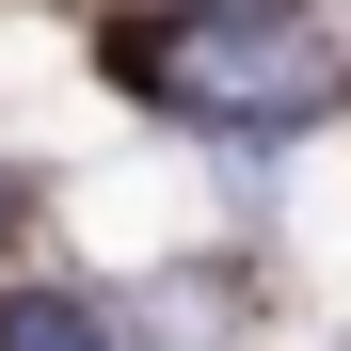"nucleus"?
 Instances as JSON below:
<instances>
[{
	"instance_id": "f257e3e1",
	"label": "nucleus",
	"mask_w": 351,
	"mask_h": 351,
	"mask_svg": "<svg viewBox=\"0 0 351 351\" xmlns=\"http://www.w3.org/2000/svg\"><path fill=\"white\" fill-rule=\"evenodd\" d=\"M160 80L192 96V112H256V128H271V112H319V96H335V64H319L304 32H240V16L176 32V64H160Z\"/></svg>"
},
{
	"instance_id": "f03ea898",
	"label": "nucleus",
	"mask_w": 351,
	"mask_h": 351,
	"mask_svg": "<svg viewBox=\"0 0 351 351\" xmlns=\"http://www.w3.org/2000/svg\"><path fill=\"white\" fill-rule=\"evenodd\" d=\"M0 351H96V319H80V304H48V287H32V304H0Z\"/></svg>"
}]
</instances>
